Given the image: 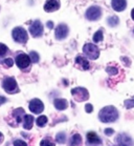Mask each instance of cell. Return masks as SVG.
<instances>
[{"instance_id":"cell-1","label":"cell","mask_w":134,"mask_h":146,"mask_svg":"<svg viewBox=\"0 0 134 146\" xmlns=\"http://www.w3.org/2000/svg\"><path fill=\"white\" fill-rule=\"evenodd\" d=\"M98 118L102 122L104 123H112L115 122L118 119V111L114 106L109 105L102 108L98 113Z\"/></svg>"},{"instance_id":"cell-2","label":"cell","mask_w":134,"mask_h":146,"mask_svg":"<svg viewBox=\"0 0 134 146\" xmlns=\"http://www.w3.org/2000/svg\"><path fill=\"white\" fill-rule=\"evenodd\" d=\"M12 36H13V39L18 42V43L21 44H25L28 40V35H27V32H26L23 27H15L12 32Z\"/></svg>"},{"instance_id":"cell-3","label":"cell","mask_w":134,"mask_h":146,"mask_svg":"<svg viewBox=\"0 0 134 146\" xmlns=\"http://www.w3.org/2000/svg\"><path fill=\"white\" fill-rule=\"evenodd\" d=\"M2 87L7 94H16L19 92L18 85L15 78L13 77H7L2 81Z\"/></svg>"},{"instance_id":"cell-4","label":"cell","mask_w":134,"mask_h":146,"mask_svg":"<svg viewBox=\"0 0 134 146\" xmlns=\"http://www.w3.org/2000/svg\"><path fill=\"white\" fill-rule=\"evenodd\" d=\"M83 52H84V54L88 57L89 59L91 60L98 59V56H100V50H98V47L92 43H86L83 46Z\"/></svg>"},{"instance_id":"cell-5","label":"cell","mask_w":134,"mask_h":146,"mask_svg":"<svg viewBox=\"0 0 134 146\" xmlns=\"http://www.w3.org/2000/svg\"><path fill=\"white\" fill-rule=\"evenodd\" d=\"M71 95L78 102L86 101L89 98L88 90H86V88H84V87H75V88H72Z\"/></svg>"},{"instance_id":"cell-6","label":"cell","mask_w":134,"mask_h":146,"mask_svg":"<svg viewBox=\"0 0 134 146\" xmlns=\"http://www.w3.org/2000/svg\"><path fill=\"white\" fill-rule=\"evenodd\" d=\"M102 16V10L101 7L98 5H92L86 11L85 17L90 21H96L100 19V17Z\"/></svg>"},{"instance_id":"cell-7","label":"cell","mask_w":134,"mask_h":146,"mask_svg":"<svg viewBox=\"0 0 134 146\" xmlns=\"http://www.w3.org/2000/svg\"><path fill=\"white\" fill-rule=\"evenodd\" d=\"M16 64L20 70H25L30 65V59L28 55L24 53H20L16 57Z\"/></svg>"},{"instance_id":"cell-8","label":"cell","mask_w":134,"mask_h":146,"mask_svg":"<svg viewBox=\"0 0 134 146\" xmlns=\"http://www.w3.org/2000/svg\"><path fill=\"white\" fill-rule=\"evenodd\" d=\"M30 33L32 36L37 38V37H41L43 35V25L40 20H35L33 24L30 27Z\"/></svg>"},{"instance_id":"cell-9","label":"cell","mask_w":134,"mask_h":146,"mask_svg":"<svg viewBox=\"0 0 134 146\" xmlns=\"http://www.w3.org/2000/svg\"><path fill=\"white\" fill-rule=\"evenodd\" d=\"M30 110L34 113H41L44 110V104L41 100L39 99H33L28 104Z\"/></svg>"},{"instance_id":"cell-10","label":"cell","mask_w":134,"mask_h":146,"mask_svg":"<svg viewBox=\"0 0 134 146\" xmlns=\"http://www.w3.org/2000/svg\"><path fill=\"white\" fill-rule=\"evenodd\" d=\"M69 33V29L68 27L64 23H61L57 27L56 31H55V35H56V38L58 40H63L65 39L67 35Z\"/></svg>"},{"instance_id":"cell-11","label":"cell","mask_w":134,"mask_h":146,"mask_svg":"<svg viewBox=\"0 0 134 146\" xmlns=\"http://www.w3.org/2000/svg\"><path fill=\"white\" fill-rule=\"evenodd\" d=\"M118 146H134L133 140L126 133H119L115 139Z\"/></svg>"},{"instance_id":"cell-12","label":"cell","mask_w":134,"mask_h":146,"mask_svg":"<svg viewBox=\"0 0 134 146\" xmlns=\"http://www.w3.org/2000/svg\"><path fill=\"white\" fill-rule=\"evenodd\" d=\"M87 143L89 146H101L102 145V140L101 138H98V136L93 131H89L87 133Z\"/></svg>"},{"instance_id":"cell-13","label":"cell","mask_w":134,"mask_h":146,"mask_svg":"<svg viewBox=\"0 0 134 146\" xmlns=\"http://www.w3.org/2000/svg\"><path fill=\"white\" fill-rule=\"evenodd\" d=\"M59 7H60L59 0H47L45 5H44V10L47 13H50V12H55V11L59 10Z\"/></svg>"},{"instance_id":"cell-14","label":"cell","mask_w":134,"mask_h":146,"mask_svg":"<svg viewBox=\"0 0 134 146\" xmlns=\"http://www.w3.org/2000/svg\"><path fill=\"white\" fill-rule=\"evenodd\" d=\"M111 5L114 11L121 12V11H124L126 9V7H127V1L126 0H112Z\"/></svg>"},{"instance_id":"cell-15","label":"cell","mask_w":134,"mask_h":146,"mask_svg":"<svg viewBox=\"0 0 134 146\" xmlns=\"http://www.w3.org/2000/svg\"><path fill=\"white\" fill-rule=\"evenodd\" d=\"M75 63H77V65H78L81 70H89V67H90L88 60L85 59V58L82 56H78L75 58Z\"/></svg>"},{"instance_id":"cell-16","label":"cell","mask_w":134,"mask_h":146,"mask_svg":"<svg viewBox=\"0 0 134 146\" xmlns=\"http://www.w3.org/2000/svg\"><path fill=\"white\" fill-rule=\"evenodd\" d=\"M53 105H55V107L58 110H64L68 106V102L65 99H60V98H58V99H55Z\"/></svg>"},{"instance_id":"cell-17","label":"cell","mask_w":134,"mask_h":146,"mask_svg":"<svg viewBox=\"0 0 134 146\" xmlns=\"http://www.w3.org/2000/svg\"><path fill=\"white\" fill-rule=\"evenodd\" d=\"M22 121H23V127H24V129H32L34 124V117L32 115H24Z\"/></svg>"},{"instance_id":"cell-18","label":"cell","mask_w":134,"mask_h":146,"mask_svg":"<svg viewBox=\"0 0 134 146\" xmlns=\"http://www.w3.org/2000/svg\"><path fill=\"white\" fill-rule=\"evenodd\" d=\"M81 144H82V137L79 133H75L70 138V141H69V145L70 146H80Z\"/></svg>"},{"instance_id":"cell-19","label":"cell","mask_w":134,"mask_h":146,"mask_svg":"<svg viewBox=\"0 0 134 146\" xmlns=\"http://www.w3.org/2000/svg\"><path fill=\"white\" fill-rule=\"evenodd\" d=\"M25 113H24V110L23 108H17L13 111V117L16 119L17 123H20L22 121V117H24Z\"/></svg>"},{"instance_id":"cell-20","label":"cell","mask_w":134,"mask_h":146,"mask_svg":"<svg viewBox=\"0 0 134 146\" xmlns=\"http://www.w3.org/2000/svg\"><path fill=\"white\" fill-rule=\"evenodd\" d=\"M107 23L112 27H115L119 23V20L116 16H111V17H108V19H107Z\"/></svg>"},{"instance_id":"cell-21","label":"cell","mask_w":134,"mask_h":146,"mask_svg":"<svg viewBox=\"0 0 134 146\" xmlns=\"http://www.w3.org/2000/svg\"><path fill=\"white\" fill-rule=\"evenodd\" d=\"M47 117L46 116H40L38 119L36 120V123H37V125L39 127H44L47 124Z\"/></svg>"},{"instance_id":"cell-22","label":"cell","mask_w":134,"mask_h":146,"mask_svg":"<svg viewBox=\"0 0 134 146\" xmlns=\"http://www.w3.org/2000/svg\"><path fill=\"white\" fill-rule=\"evenodd\" d=\"M56 141L58 143H59V144H63V143H65L66 142V135H65V133H57Z\"/></svg>"},{"instance_id":"cell-23","label":"cell","mask_w":134,"mask_h":146,"mask_svg":"<svg viewBox=\"0 0 134 146\" xmlns=\"http://www.w3.org/2000/svg\"><path fill=\"white\" fill-rule=\"evenodd\" d=\"M103 40V31L98 30V32H95V34L93 35V41L94 42H101Z\"/></svg>"},{"instance_id":"cell-24","label":"cell","mask_w":134,"mask_h":146,"mask_svg":"<svg viewBox=\"0 0 134 146\" xmlns=\"http://www.w3.org/2000/svg\"><path fill=\"white\" fill-rule=\"evenodd\" d=\"M30 59L32 62H34V63H37L38 61H39L40 59V57L39 55H38V53H36V52H30Z\"/></svg>"},{"instance_id":"cell-25","label":"cell","mask_w":134,"mask_h":146,"mask_svg":"<svg viewBox=\"0 0 134 146\" xmlns=\"http://www.w3.org/2000/svg\"><path fill=\"white\" fill-rule=\"evenodd\" d=\"M7 53V46L3 43H0V58L5 56Z\"/></svg>"},{"instance_id":"cell-26","label":"cell","mask_w":134,"mask_h":146,"mask_svg":"<svg viewBox=\"0 0 134 146\" xmlns=\"http://www.w3.org/2000/svg\"><path fill=\"white\" fill-rule=\"evenodd\" d=\"M124 104H125V107H126V108H128V110H130V108L134 107V98H133V99L126 100Z\"/></svg>"},{"instance_id":"cell-27","label":"cell","mask_w":134,"mask_h":146,"mask_svg":"<svg viewBox=\"0 0 134 146\" xmlns=\"http://www.w3.org/2000/svg\"><path fill=\"white\" fill-rule=\"evenodd\" d=\"M40 146H55V143L52 142L51 140L49 139H44L41 141L40 143Z\"/></svg>"},{"instance_id":"cell-28","label":"cell","mask_w":134,"mask_h":146,"mask_svg":"<svg viewBox=\"0 0 134 146\" xmlns=\"http://www.w3.org/2000/svg\"><path fill=\"white\" fill-rule=\"evenodd\" d=\"M106 72L109 74V75H116L118 72V70L116 68V67H113V66H108L107 68H106Z\"/></svg>"},{"instance_id":"cell-29","label":"cell","mask_w":134,"mask_h":146,"mask_svg":"<svg viewBox=\"0 0 134 146\" xmlns=\"http://www.w3.org/2000/svg\"><path fill=\"white\" fill-rule=\"evenodd\" d=\"M3 64L7 67H12L13 66V64H14V60L12 59V58H7V59H4Z\"/></svg>"},{"instance_id":"cell-30","label":"cell","mask_w":134,"mask_h":146,"mask_svg":"<svg viewBox=\"0 0 134 146\" xmlns=\"http://www.w3.org/2000/svg\"><path fill=\"white\" fill-rule=\"evenodd\" d=\"M14 146H27V144L22 140H16L14 141Z\"/></svg>"},{"instance_id":"cell-31","label":"cell","mask_w":134,"mask_h":146,"mask_svg":"<svg viewBox=\"0 0 134 146\" xmlns=\"http://www.w3.org/2000/svg\"><path fill=\"white\" fill-rule=\"evenodd\" d=\"M85 110H86V113H91L92 110H93V106H92L91 104H86L85 105Z\"/></svg>"},{"instance_id":"cell-32","label":"cell","mask_w":134,"mask_h":146,"mask_svg":"<svg viewBox=\"0 0 134 146\" xmlns=\"http://www.w3.org/2000/svg\"><path fill=\"white\" fill-rule=\"evenodd\" d=\"M113 133H114V130L112 128H106L105 129V135L106 136H111V135H113Z\"/></svg>"},{"instance_id":"cell-33","label":"cell","mask_w":134,"mask_h":146,"mask_svg":"<svg viewBox=\"0 0 134 146\" xmlns=\"http://www.w3.org/2000/svg\"><path fill=\"white\" fill-rule=\"evenodd\" d=\"M46 25L48 27V29H52V27H53V23H52L51 21H48V22L46 23Z\"/></svg>"},{"instance_id":"cell-34","label":"cell","mask_w":134,"mask_h":146,"mask_svg":"<svg viewBox=\"0 0 134 146\" xmlns=\"http://www.w3.org/2000/svg\"><path fill=\"white\" fill-rule=\"evenodd\" d=\"M5 101H7V99H5V98H3V97H0V104L4 103Z\"/></svg>"},{"instance_id":"cell-35","label":"cell","mask_w":134,"mask_h":146,"mask_svg":"<svg viewBox=\"0 0 134 146\" xmlns=\"http://www.w3.org/2000/svg\"><path fill=\"white\" fill-rule=\"evenodd\" d=\"M131 17H132V19L134 20V9L132 10V12H131Z\"/></svg>"},{"instance_id":"cell-36","label":"cell","mask_w":134,"mask_h":146,"mask_svg":"<svg viewBox=\"0 0 134 146\" xmlns=\"http://www.w3.org/2000/svg\"><path fill=\"white\" fill-rule=\"evenodd\" d=\"M2 140H3V135H2V133H0V142H1Z\"/></svg>"}]
</instances>
